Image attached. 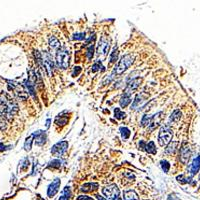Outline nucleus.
<instances>
[{
	"mask_svg": "<svg viewBox=\"0 0 200 200\" xmlns=\"http://www.w3.org/2000/svg\"><path fill=\"white\" fill-rule=\"evenodd\" d=\"M18 111L16 102L8 93L2 92L0 94V113L6 117H12Z\"/></svg>",
	"mask_w": 200,
	"mask_h": 200,
	"instance_id": "nucleus-1",
	"label": "nucleus"
},
{
	"mask_svg": "<svg viewBox=\"0 0 200 200\" xmlns=\"http://www.w3.org/2000/svg\"><path fill=\"white\" fill-rule=\"evenodd\" d=\"M133 59H134L133 56L130 55V54H126V55L122 56L121 59L119 60L118 64L115 67V70H114L115 74L120 75V74H122L124 71L127 70L130 67V65L133 63Z\"/></svg>",
	"mask_w": 200,
	"mask_h": 200,
	"instance_id": "nucleus-2",
	"label": "nucleus"
},
{
	"mask_svg": "<svg viewBox=\"0 0 200 200\" xmlns=\"http://www.w3.org/2000/svg\"><path fill=\"white\" fill-rule=\"evenodd\" d=\"M172 139V130L169 125H164L160 128L159 136H158V143L160 146H166L170 143Z\"/></svg>",
	"mask_w": 200,
	"mask_h": 200,
	"instance_id": "nucleus-3",
	"label": "nucleus"
},
{
	"mask_svg": "<svg viewBox=\"0 0 200 200\" xmlns=\"http://www.w3.org/2000/svg\"><path fill=\"white\" fill-rule=\"evenodd\" d=\"M56 65L61 69L69 66V52L65 48L59 49L56 53Z\"/></svg>",
	"mask_w": 200,
	"mask_h": 200,
	"instance_id": "nucleus-4",
	"label": "nucleus"
},
{
	"mask_svg": "<svg viewBox=\"0 0 200 200\" xmlns=\"http://www.w3.org/2000/svg\"><path fill=\"white\" fill-rule=\"evenodd\" d=\"M6 81H7L8 85L12 88V90L14 91V93L17 95L18 98L23 99V100H25L26 98H27L28 94L24 89V87H23L21 84L17 83V82H15V81H12V80H6Z\"/></svg>",
	"mask_w": 200,
	"mask_h": 200,
	"instance_id": "nucleus-5",
	"label": "nucleus"
},
{
	"mask_svg": "<svg viewBox=\"0 0 200 200\" xmlns=\"http://www.w3.org/2000/svg\"><path fill=\"white\" fill-rule=\"evenodd\" d=\"M102 193L106 197V199L113 200L115 197L119 196V188L117 187L116 184H111V185L106 186L102 189Z\"/></svg>",
	"mask_w": 200,
	"mask_h": 200,
	"instance_id": "nucleus-6",
	"label": "nucleus"
},
{
	"mask_svg": "<svg viewBox=\"0 0 200 200\" xmlns=\"http://www.w3.org/2000/svg\"><path fill=\"white\" fill-rule=\"evenodd\" d=\"M67 148H68V142L67 141H61V142L56 143L52 147L51 153L54 156H56V157H60V156H62L67 151Z\"/></svg>",
	"mask_w": 200,
	"mask_h": 200,
	"instance_id": "nucleus-7",
	"label": "nucleus"
},
{
	"mask_svg": "<svg viewBox=\"0 0 200 200\" xmlns=\"http://www.w3.org/2000/svg\"><path fill=\"white\" fill-rule=\"evenodd\" d=\"M41 59H42V63H43V65H44L47 74H48V76H51L52 72H53V61H52L50 54L48 52L45 51L44 53H42V55H41Z\"/></svg>",
	"mask_w": 200,
	"mask_h": 200,
	"instance_id": "nucleus-8",
	"label": "nucleus"
},
{
	"mask_svg": "<svg viewBox=\"0 0 200 200\" xmlns=\"http://www.w3.org/2000/svg\"><path fill=\"white\" fill-rule=\"evenodd\" d=\"M109 50V42L104 37H102L99 41L98 47H97V55L98 56H106Z\"/></svg>",
	"mask_w": 200,
	"mask_h": 200,
	"instance_id": "nucleus-9",
	"label": "nucleus"
},
{
	"mask_svg": "<svg viewBox=\"0 0 200 200\" xmlns=\"http://www.w3.org/2000/svg\"><path fill=\"white\" fill-rule=\"evenodd\" d=\"M191 152H190V148L186 143H183L180 148V160L183 164H186L188 162L189 158H190Z\"/></svg>",
	"mask_w": 200,
	"mask_h": 200,
	"instance_id": "nucleus-10",
	"label": "nucleus"
},
{
	"mask_svg": "<svg viewBox=\"0 0 200 200\" xmlns=\"http://www.w3.org/2000/svg\"><path fill=\"white\" fill-rule=\"evenodd\" d=\"M163 119V112H158L151 117V122L149 124V131H153L156 127H158Z\"/></svg>",
	"mask_w": 200,
	"mask_h": 200,
	"instance_id": "nucleus-11",
	"label": "nucleus"
},
{
	"mask_svg": "<svg viewBox=\"0 0 200 200\" xmlns=\"http://www.w3.org/2000/svg\"><path fill=\"white\" fill-rule=\"evenodd\" d=\"M60 183H61V182H60V179L57 178V179H55L51 184H50L48 187V190H47V194H48L49 197H53L54 195L57 193L58 188H59V186H60Z\"/></svg>",
	"mask_w": 200,
	"mask_h": 200,
	"instance_id": "nucleus-12",
	"label": "nucleus"
},
{
	"mask_svg": "<svg viewBox=\"0 0 200 200\" xmlns=\"http://www.w3.org/2000/svg\"><path fill=\"white\" fill-rule=\"evenodd\" d=\"M33 137H35V143L37 145H43L46 142V133L43 131H36L33 133Z\"/></svg>",
	"mask_w": 200,
	"mask_h": 200,
	"instance_id": "nucleus-13",
	"label": "nucleus"
},
{
	"mask_svg": "<svg viewBox=\"0 0 200 200\" xmlns=\"http://www.w3.org/2000/svg\"><path fill=\"white\" fill-rule=\"evenodd\" d=\"M141 79L140 78H135V79H132L129 83L127 84V88H126V93L128 94H131V92L133 90H135L138 87V85L140 84Z\"/></svg>",
	"mask_w": 200,
	"mask_h": 200,
	"instance_id": "nucleus-14",
	"label": "nucleus"
},
{
	"mask_svg": "<svg viewBox=\"0 0 200 200\" xmlns=\"http://www.w3.org/2000/svg\"><path fill=\"white\" fill-rule=\"evenodd\" d=\"M199 168H200V156L195 158L193 160V162L190 164V166H189V172H190L191 175H194L195 173L198 172Z\"/></svg>",
	"mask_w": 200,
	"mask_h": 200,
	"instance_id": "nucleus-15",
	"label": "nucleus"
},
{
	"mask_svg": "<svg viewBox=\"0 0 200 200\" xmlns=\"http://www.w3.org/2000/svg\"><path fill=\"white\" fill-rule=\"evenodd\" d=\"M123 198L124 200H139L137 193L134 190H126L123 192Z\"/></svg>",
	"mask_w": 200,
	"mask_h": 200,
	"instance_id": "nucleus-16",
	"label": "nucleus"
},
{
	"mask_svg": "<svg viewBox=\"0 0 200 200\" xmlns=\"http://www.w3.org/2000/svg\"><path fill=\"white\" fill-rule=\"evenodd\" d=\"M97 188H98V184L97 183H86L81 187V190L83 192H90V191L96 190Z\"/></svg>",
	"mask_w": 200,
	"mask_h": 200,
	"instance_id": "nucleus-17",
	"label": "nucleus"
},
{
	"mask_svg": "<svg viewBox=\"0 0 200 200\" xmlns=\"http://www.w3.org/2000/svg\"><path fill=\"white\" fill-rule=\"evenodd\" d=\"M131 101H132V100H131V95L128 94V93H125V94L123 95V96L121 97V99H120L121 107H126V106H127Z\"/></svg>",
	"mask_w": 200,
	"mask_h": 200,
	"instance_id": "nucleus-18",
	"label": "nucleus"
},
{
	"mask_svg": "<svg viewBox=\"0 0 200 200\" xmlns=\"http://www.w3.org/2000/svg\"><path fill=\"white\" fill-rule=\"evenodd\" d=\"M180 118H181V111L176 109L173 111L172 114H171L170 121H172V122H178V121L180 120Z\"/></svg>",
	"mask_w": 200,
	"mask_h": 200,
	"instance_id": "nucleus-19",
	"label": "nucleus"
},
{
	"mask_svg": "<svg viewBox=\"0 0 200 200\" xmlns=\"http://www.w3.org/2000/svg\"><path fill=\"white\" fill-rule=\"evenodd\" d=\"M145 150H146L148 153L150 154H155L156 153V147H155V144H154L153 141H150L148 144H146V147H145Z\"/></svg>",
	"mask_w": 200,
	"mask_h": 200,
	"instance_id": "nucleus-20",
	"label": "nucleus"
},
{
	"mask_svg": "<svg viewBox=\"0 0 200 200\" xmlns=\"http://www.w3.org/2000/svg\"><path fill=\"white\" fill-rule=\"evenodd\" d=\"M178 145V142H172V143H169L168 146H167L166 150H165V152H166V154H172L173 152L176 150V147H177Z\"/></svg>",
	"mask_w": 200,
	"mask_h": 200,
	"instance_id": "nucleus-21",
	"label": "nucleus"
},
{
	"mask_svg": "<svg viewBox=\"0 0 200 200\" xmlns=\"http://www.w3.org/2000/svg\"><path fill=\"white\" fill-rule=\"evenodd\" d=\"M70 195H71L70 188H69L68 186H66V187L64 188V190H63V194H62V196H60L59 200H68L70 198Z\"/></svg>",
	"mask_w": 200,
	"mask_h": 200,
	"instance_id": "nucleus-22",
	"label": "nucleus"
},
{
	"mask_svg": "<svg viewBox=\"0 0 200 200\" xmlns=\"http://www.w3.org/2000/svg\"><path fill=\"white\" fill-rule=\"evenodd\" d=\"M49 44H50V46H51L53 49H57L58 47L60 46L59 40H58V39L56 38V37H53V36H52V37L49 39Z\"/></svg>",
	"mask_w": 200,
	"mask_h": 200,
	"instance_id": "nucleus-23",
	"label": "nucleus"
},
{
	"mask_svg": "<svg viewBox=\"0 0 200 200\" xmlns=\"http://www.w3.org/2000/svg\"><path fill=\"white\" fill-rule=\"evenodd\" d=\"M120 131H121V135H122L123 139H128L130 136V130L128 129L127 127H121L120 128Z\"/></svg>",
	"mask_w": 200,
	"mask_h": 200,
	"instance_id": "nucleus-24",
	"label": "nucleus"
},
{
	"mask_svg": "<svg viewBox=\"0 0 200 200\" xmlns=\"http://www.w3.org/2000/svg\"><path fill=\"white\" fill-rule=\"evenodd\" d=\"M6 126H7V122H6L5 117H4V115H2L0 113V130L4 131L6 129Z\"/></svg>",
	"mask_w": 200,
	"mask_h": 200,
	"instance_id": "nucleus-25",
	"label": "nucleus"
},
{
	"mask_svg": "<svg viewBox=\"0 0 200 200\" xmlns=\"http://www.w3.org/2000/svg\"><path fill=\"white\" fill-rule=\"evenodd\" d=\"M114 114H115V118L117 119H123L126 117V114L124 112H121V110L119 108H115L114 109Z\"/></svg>",
	"mask_w": 200,
	"mask_h": 200,
	"instance_id": "nucleus-26",
	"label": "nucleus"
},
{
	"mask_svg": "<svg viewBox=\"0 0 200 200\" xmlns=\"http://www.w3.org/2000/svg\"><path fill=\"white\" fill-rule=\"evenodd\" d=\"M32 139H33V134L31 136H29L25 141V144H24V148L26 151H29L31 149V144H32Z\"/></svg>",
	"mask_w": 200,
	"mask_h": 200,
	"instance_id": "nucleus-27",
	"label": "nucleus"
},
{
	"mask_svg": "<svg viewBox=\"0 0 200 200\" xmlns=\"http://www.w3.org/2000/svg\"><path fill=\"white\" fill-rule=\"evenodd\" d=\"M151 117L152 116H149V115H144V116L142 117V120H141V125L142 126H147L150 124V122H151Z\"/></svg>",
	"mask_w": 200,
	"mask_h": 200,
	"instance_id": "nucleus-28",
	"label": "nucleus"
},
{
	"mask_svg": "<svg viewBox=\"0 0 200 200\" xmlns=\"http://www.w3.org/2000/svg\"><path fill=\"white\" fill-rule=\"evenodd\" d=\"M141 102H142V98L140 97V95H137L135 100H134L133 104L131 105V109H136L137 107H139V105H140Z\"/></svg>",
	"mask_w": 200,
	"mask_h": 200,
	"instance_id": "nucleus-29",
	"label": "nucleus"
},
{
	"mask_svg": "<svg viewBox=\"0 0 200 200\" xmlns=\"http://www.w3.org/2000/svg\"><path fill=\"white\" fill-rule=\"evenodd\" d=\"M117 57H118V50H117V48L115 47L114 50H113V52L111 53V56H110V63L116 62Z\"/></svg>",
	"mask_w": 200,
	"mask_h": 200,
	"instance_id": "nucleus-30",
	"label": "nucleus"
},
{
	"mask_svg": "<svg viewBox=\"0 0 200 200\" xmlns=\"http://www.w3.org/2000/svg\"><path fill=\"white\" fill-rule=\"evenodd\" d=\"M93 52H94V45H90L87 48V52H86V56L88 59H91L93 57Z\"/></svg>",
	"mask_w": 200,
	"mask_h": 200,
	"instance_id": "nucleus-31",
	"label": "nucleus"
},
{
	"mask_svg": "<svg viewBox=\"0 0 200 200\" xmlns=\"http://www.w3.org/2000/svg\"><path fill=\"white\" fill-rule=\"evenodd\" d=\"M161 167L163 169V171L164 172H168L169 168H170V164L168 163V161H166V160H162L161 161Z\"/></svg>",
	"mask_w": 200,
	"mask_h": 200,
	"instance_id": "nucleus-32",
	"label": "nucleus"
},
{
	"mask_svg": "<svg viewBox=\"0 0 200 200\" xmlns=\"http://www.w3.org/2000/svg\"><path fill=\"white\" fill-rule=\"evenodd\" d=\"M60 167L61 166V161H60L59 159H55V160H53V161H51L50 162V165H49V167Z\"/></svg>",
	"mask_w": 200,
	"mask_h": 200,
	"instance_id": "nucleus-33",
	"label": "nucleus"
},
{
	"mask_svg": "<svg viewBox=\"0 0 200 200\" xmlns=\"http://www.w3.org/2000/svg\"><path fill=\"white\" fill-rule=\"evenodd\" d=\"M85 38V34L84 33H77L73 36V39H76V40H83Z\"/></svg>",
	"mask_w": 200,
	"mask_h": 200,
	"instance_id": "nucleus-34",
	"label": "nucleus"
},
{
	"mask_svg": "<svg viewBox=\"0 0 200 200\" xmlns=\"http://www.w3.org/2000/svg\"><path fill=\"white\" fill-rule=\"evenodd\" d=\"M100 67H101V63H100L99 61H98V62H96V63H95V64L92 66V71H93V72H95V71L99 70Z\"/></svg>",
	"mask_w": 200,
	"mask_h": 200,
	"instance_id": "nucleus-35",
	"label": "nucleus"
},
{
	"mask_svg": "<svg viewBox=\"0 0 200 200\" xmlns=\"http://www.w3.org/2000/svg\"><path fill=\"white\" fill-rule=\"evenodd\" d=\"M78 200H94L92 198V197L90 196H86V195H80L79 197H78Z\"/></svg>",
	"mask_w": 200,
	"mask_h": 200,
	"instance_id": "nucleus-36",
	"label": "nucleus"
},
{
	"mask_svg": "<svg viewBox=\"0 0 200 200\" xmlns=\"http://www.w3.org/2000/svg\"><path fill=\"white\" fill-rule=\"evenodd\" d=\"M80 71H81V68H80V67H75L74 70H73V72H72V76H74V77L77 76L80 73Z\"/></svg>",
	"mask_w": 200,
	"mask_h": 200,
	"instance_id": "nucleus-37",
	"label": "nucleus"
},
{
	"mask_svg": "<svg viewBox=\"0 0 200 200\" xmlns=\"http://www.w3.org/2000/svg\"><path fill=\"white\" fill-rule=\"evenodd\" d=\"M146 147V145H145V143L143 142V141H141L140 143H139V149H141V150H143Z\"/></svg>",
	"mask_w": 200,
	"mask_h": 200,
	"instance_id": "nucleus-38",
	"label": "nucleus"
},
{
	"mask_svg": "<svg viewBox=\"0 0 200 200\" xmlns=\"http://www.w3.org/2000/svg\"><path fill=\"white\" fill-rule=\"evenodd\" d=\"M96 198L98 199V200H108V199L104 198L103 196H100V195H96Z\"/></svg>",
	"mask_w": 200,
	"mask_h": 200,
	"instance_id": "nucleus-39",
	"label": "nucleus"
},
{
	"mask_svg": "<svg viewBox=\"0 0 200 200\" xmlns=\"http://www.w3.org/2000/svg\"><path fill=\"white\" fill-rule=\"evenodd\" d=\"M3 150H5V146L2 143H0V151H3Z\"/></svg>",
	"mask_w": 200,
	"mask_h": 200,
	"instance_id": "nucleus-40",
	"label": "nucleus"
},
{
	"mask_svg": "<svg viewBox=\"0 0 200 200\" xmlns=\"http://www.w3.org/2000/svg\"><path fill=\"white\" fill-rule=\"evenodd\" d=\"M113 200H122V199H121V198H120V197H119V196H117V197H115V198L113 199Z\"/></svg>",
	"mask_w": 200,
	"mask_h": 200,
	"instance_id": "nucleus-41",
	"label": "nucleus"
}]
</instances>
